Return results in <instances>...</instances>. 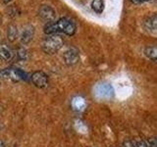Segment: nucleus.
I'll use <instances>...</instances> for the list:
<instances>
[{"instance_id":"obj_1","label":"nucleus","mask_w":157,"mask_h":147,"mask_svg":"<svg viewBox=\"0 0 157 147\" xmlns=\"http://www.w3.org/2000/svg\"><path fill=\"white\" fill-rule=\"evenodd\" d=\"M76 24L68 18H61L57 22L47 23L44 26V32L47 36L55 34L56 32H64L67 36H73L76 32Z\"/></svg>"},{"instance_id":"obj_2","label":"nucleus","mask_w":157,"mask_h":147,"mask_svg":"<svg viewBox=\"0 0 157 147\" xmlns=\"http://www.w3.org/2000/svg\"><path fill=\"white\" fill-rule=\"evenodd\" d=\"M63 39L55 34H49L42 41V49L47 54H54L63 46Z\"/></svg>"},{"instance_id":"obj_3","label":"nucleus","mask_w":157,"mask_h":147,"mask_svg":"<svg viewBox=\"0 0 157 147\" xmlns=\"http://www.w3.org/2000/svg\"><path fill=\"white\" fill-rule=\"evenodd\" d=\"M28 75L26 72H24L21 69L18 68H5L0 71V78L6 81H27Z\"/></svg>"},{"instance_id":"obj_4","label":"nucleus","mask_w":157,"mask_h":147,"mask_svg":"<svg viewBox=\"0 0 157 147\" xmlns=\"http://www.w3.org/2000/svg\"><path fill=\"white\" fill-rule=\"evenodd\" d=\"M115 90L110 83L102 82L97 85L94 88V95L98 99L102 100H109L114 97Z\"/></svg>"},{"instance_id":"obj_5","label":"nucleus","mask_w":157,"mask_h":147,"mask_svg":"<svg viewBox=\"0 0 157 147\" xmlns=\"http://www.w3.org/2000/svg\"><path fill=\"white\" fill-rule=\"evenodd\" d=\"M31 81L33 85L38 88H45L48 86V77L41 71L33 72L31 76Z\"/></svg>"},{"instance_id":"obj_6","label":"nucleus","mask_w":157,"mask_h":147,"mask_svg":"<svg viewBox=\"0 0 157 147\" xmlns=\"http://www.w3.org/2000/svg\"><path fill=\"white\" fill-rule=\"evenodd\" d=\"M34 36V28L32 24H27L25 26L21 32H20V41L23 45H27L31 42Z\"/></svg>"},{"instance_id":"obj_7","label":"nucleus","mask_w":157,"mask_h":147,"mask_svg":"<svg viewBox=\"0 0 157 147\" xmlns=\"http://www.w3.org/2000/svg\"><path fill=\"white\" fill-rule=\"evenodd\" d=\"M38 15L42 20H44V21L47 23L53 22L56 17L55 10L52 7L48 6V5H42L38 10Z\"/></svg>"},{"instance_id":"obj_8","label":"nucleus","mask_w":157,"mask_h":147,"mask_svg":"<svg viewBox=\"0 0 157 147\" xmlns=\"http://www.w3.org/2000/svg\"><path fill=\"white\" fill-rule=\"evenodd\" d=\"M64 61L68 66H73L77 64L80 60V54L75 48H69L63 54Z\"/></svg>"},{"instance_id":"obj_9","label":"nucleus","mask_w":157,"mask_h":147,"mask_svg":"<svg viewBox=\"0 0 157 147\" xmlns=\"http://www.w3.org/2000/svg\"><path fill=\"white\" fill-rule=\"evenodd\" d=\"M14 58V52L6 44H0V59L5 62L11 61Z\"/></svg>"},{"instance_id":"obj_10","label":"nucleus","mask_w":157,"mask_h":147,"mask_svg":"<svg viewBox=\"0 0 157 147\" xmlns=\"http://www.w3.org/2000/svg\"><path fill=\"white\" fill-rule=\"evenodd\" d=\"M86 106V102L85 100V98L82 96H76L73 98L72 100V107L75 111L81 112L82 110H85V108Z\"/></svg>"},{"instance_id":"obj_11","label":"nucleus","mask_w":157,"mask_h":147,"mask_svg":"<svg viewBox=\"0 0 157 147\" xmlns=\"http://www.w3.org/2000/svg\"><path fill=\"white\" fill-rule=\"evenodd\" d=\"M156 23H157V19H156L155 15L149 17L144 22V28H145V29H146V31H148L152 34H156V24H157Z\"/></svg>"},{"instance_id":"obj_12","label":"nucleus","mask_w":157,"mask_h":147,"mask_svg":"<svg viewBox=\"0 0 157 147\" xmlns=\"http://www.w3.org/2000/svg\"><path fill=\"white\" fill-rule=\"evenodd\" d=\"M19 36V31L17 26L15 24H10L8 27V31H7V37L11 42L15 41Z\"/></svg>"},{"instance_id":"obj_13","label":"nucleus","mask_w":157,"mask_h":147,"mask_svg":"<svg viewBox=\"0 0 157 147\" xmlns=\"http://www.w3.org/2000/svg\"><path fill=\"white\" fill-rule=\"evenodd\" d=\"M144 55L150 59L151 61L155 62L157 57V48L155 46H147L144 49Z\"/></svg>"},{"instance_id":"obj_14","label":"nucleus","mask_w":157,"mask_h":147,"mask_svg":"<svg viewBox=\"0 0 157 147\" xmlns=\"http://www.w3.org/2000/svg\"><path fill=\"white\" fill-rule=\"evenodd\" d=\"M91 8L95 13L101 14L104 10V0H92Z\"/></svg>"},{"instance_id":"obj_15","label":"nucleus","mask_w":157,"mask_h":147,"mask_svg":"<svg viewBox=\"0 0 157 147\" xmlns=\"http://www.w3.org/2000/svg\"><path fill=\"white\" fill-rule=\"evenodd\" d=\"M17 57H18L19 60H21V61H26V60H28V58H29L28 51L24 47L19 48L18 51H17Z\"/></svg>"},{"instance_id":"obj_16","label":"nucleus","mask_w":157,"mask_h":147,"mask_svg":"<svg viewBox=\"0 0 157 147\" xmlns=\"http://www.w3.org/2000/svg\"><path fill=\"white\" fill-rule=\"evenodd\" d=\"M134 142H135L136 147H149L148 143H147V142L144 139L139 138V139H136Z\"/></svg>"},{"instance_id":"obj_17","label":"nucleus","mask_w":157,"mask_h":147,"mask_svg":"<svg viewBox=\"0 0 157 147\" xmlns=\"http://www.w3.org/2000/svg\"><path fill=\"white\" fill-rule=\"evenodd\" d=\"M123 147H136L135 142L132 140H127L123 143Z\"/></svg>"},{"instance_id":"obj_18","label":"nucleus","mask_w":157,"mask_h":147,"mask_svg":"<svg viewBox=\"0 0 157 147\" xmlns=\"http://www.w3.org/2000/svg\"><path fill=\"white\" fill-rule=\"evenodd\" d=\"M147 1H150V0H132V2H134L136 4H141V3L147 2Z\"/></svg>"},{"instance_id":"obj_19","label":"nucleus","mask_w":157,"mask_h":147,"mask_svg":"<svg viewBox=\"0 0 157 147\" xmlns=\"http://www.w3.org/2000/svg\"><path fill=\"white\" fill-rule=\"evenodd\" d=\"M11 1H12V0H3V2L6 3V4H8L9 2H11Z\"/></svg>"},{"instance_id":"obj_20","label":"nucleus","mask_w":157,"mask_h":147,"mask_svg":"<svg viewBox=\"0 0 157 147\" xmlns=\"http://www.w3.org/2000/svg\"><path fill=\"white\" fill-rule=\"evenodd\" d=\"M0 147H4V144H3V141H0Z\"/></svg>"},{"instance_id":"obj_21","label":"nucleus","mask_w":157,"mask_h":147,"mask_svg":"<svg viewBox=\"0 0 157 147\" xmlns=\"http://www.w3.org/2000/svg\"><path fill=\"white\" fill-rule=\"evenodd\" d=\"M0 24H1V18H0Z\"/></svg>"}]
</instances>
